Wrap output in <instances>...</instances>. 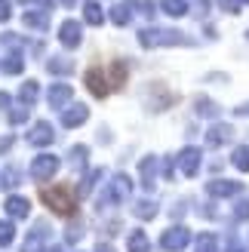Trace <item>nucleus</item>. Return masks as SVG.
<instances>
[{
	"instance_id": "obj_1",
	"label": "nucleus",
	"mask_w": 249,
	"mask_h": 252,
	"mask_svg": "<svg viewBox=\"0 0 249 252\" xmlns=\"http://www.w3.org/2000/svg\"><path fill=\"white\" fill-rule=\"evenodd\" d=\"M139 43L145 49H154V46H188L191 37H185L176 28H142L139 31Z\"/></svg>"
},
{
	"instance_id": "obj_29",
	"label": "nucleus",
	"mask_w": 249,
	"mask_h": 252,
	"mask_svg": "<svg viewBox=\"0 0 249 252\" xmlns=\"http://www.w3.org/2000/svg\"><path fill=\"white\" fill-rule=\"evenodd\" d=\"M86 157H90V148H86V145H74L71 151H68V163H71V166H86Z\"/></svg>"
},
{
	"instance_id": "obj_3",
	"label": "nucleus",
	"mask_w": 249,
	"mask_h": 252,
	"mask_svg": "<svg viewBox=\"0 0 249 252\" xmlns=\"http://www.w3.org/2000/svg\"><path fill=\"white\" fill-rule=\"evenodd\" d=\"M40 200L53 209V212H59V216H71L74 212V194L68 191L65 185H59V188H46V191L40 194Z\"/></svg>"
},
{
	"instance_id": "obj_37",
	"label": "nucleus",
	"mask_w": 249,
	"mask_h": 252,
	"mask_svg": "<svg viewBox=\"0 0 249 252\" xmlns=\"http://www.w3.org/2000/svg\"><path fill=\"white\" fill-rule=\"evenodd\" d=\"M12 9H9V0H0V22H9Z\"/></svg>"
},
{
	"instance_id": "obj_19",
	"label": "nucleus",
	"mask_w": 249,
	"mask_h": 252,
	"mask_svg": "<svg viewBox=\"0 0 249 252\" xmlns=\"http://www.w3.org/2000/svg\"><path fill=\"white\" fill-rule=\"evenodd\" d=\"M83 22L86 25H102L105 22V12L95 0H83Z\"/></svg>"
},
{
	"instance_id": "obj_12",
	"label": "nucleus",
	"mask_w": 249,
	"mask_h": 252,
	"mask_svg": "<svg viewBox=\"0 0 249 252\" xmlns=\"http://www.w3.org/2000/svg\"><path fill=\"white\" fill-rule=\"evenodd\" d=\"M231 135H234L231 123H213V126L206 129V145H209V148H221V145L231 142Z\"/></svg>"
},
{
	"instance_id": "obj_24",
	"label": "nucleus",
	"mask_w": 249,
	"mask_h": 252,
	"mask_svg": "<svg viewBox=\"0 0 249 252\" xmlns=\"http://www.w3.org/2000/svg\"><path fill=\"white\" fill-rule=\"evenodd\" d=\"M37 95H40V86H37L34 80H28V83H22V90H19V102H22L25 108H31V105L37 102Z\"/></svg>"
},
{
	"instance_id": "obj_16",
	"label": "nucleus",
	"mask_w": 249,
	"mask_h": 252,
	"mask_svg": "<svg viewBox=\"0 0 249 252\" xmlns=\"http://www.w3.org/2000/svg\"><path fill=\"white\" fill-rule=\"evenodd\" d=\"M86 86H90V93L93 95H108V86H105V71L102 68H90L86 71Z\"/></svg>"
},
{
	"instance_id": "obj_2",
	"label": "nucleus",
	"mask_w": 249,
	"mask_h": 252,
	"mask_svg": "<svg viewBox=\"0 0 249 252\" xmlns=\"http://www.w3.org/2000/svg\"><path fill=\"white\" fill-rule=\"evenodd\" d=\"M129 194H132L129 175L117 172L114 179L108 182V188L102 191V197H98V206H102V209H108V206H120V203H126V200H129Z\"/></svg>"
},
{
	"instance_id": "obj_8",
	"label": "nucleus",
	"mask_w": 249,
	"mask_h": 252,
	"mask_svg": "<svg viewBox=\"0 0 249 252\" xmlns=\"http://www.w3.org/2000/svg\"><path fill=\"white\" fill-rule=\"evenodd\" d=\"M240 182H231V179H213V182H206V194L209 197H216V200H221V197H237L240 194Z\"/></svg>"
},
{
	"instance_id": "obj_35",
	"label": "nucleus",
	"mask_w": 249,
	"mask_h": 252,
	"mask_svg": "<svg viewBox=\"0 0 249 252\" xmlns=\"http://www.w3.org/2000/svg\"><path fill=\"white\" fill-rule=\"evenodd\" d=\"M3 185H6V188H16V185H19V169H16V166H6V172H3Z\"/></svg>"
},
{
	"instance_id": "obj_28",
	"label": "nucleus",
	"mask_w": 249,
	"mask_h": 252,
	"mask_svg": "<svg viewBox=\"0 0 249 252\" xmlns=\"http://www.w3.org/2000/svg\"><path fill=\"white\" fill-rule=\"evenodd\" d=\"M194 252H218L216 234H200V237L194 240Z\"/></svg>"
},
{
	"instance_id": "obj_13",
	"label": "nucleus",
	"mask_w": 249,
	"mask_h": 252,
	"mask_svg": "<svg viewBox=\"0 0 249 252\" xmlns=\"http://www.w3.org/2000/svg\"><path fill=\"white\" fill-rule=\"evenodd\" d=\"M46 102H49V108H62V111H65V105L71 102V86L68 83H53L49 93H46Z\"/></svg>"
},
{
	"instance_id": "obj_32",
	"label": "nucleus",
	"mask_w": 249,
	"mask_h": 252,
	"mask_svg": "<svg viewBox=\"0 0 249 252\" xmlns=\"http://www.w3.org/2000/svg\"><path fill=\"white\" fill-rule=\"evenodd\" d=\"M80 237H83V221L74 219V221L68 224V231H65V240H68V243H77Z\"/></svg>"
},
{
	"instance_id": "obj_22",
	"label": "nucleus",
	"mask_w": 249,
	"mask_h": 252,
	"mask_svg": "<svg viewBox=\"0 0 249 252\" xmlns=\"http://www.w3.org/2000/svg\"><path fill=\"white\" fill-rule=\"evenodd\" d=\"M25 25L34 31H46V25H49V16L43 9H31V12H25Z\"/></svg>"
},
{
	"instance_id": "obj_46",
	"label": "nucleus",
	"mask_w": 249,
	"mask_h": 252,
	"mask_svg": "<svg viewBox=\"0 0 249 252\" xmlns=\"http://www.w3.org/2000/svg\"><path fill=\"white\" fill-rule=\"evenodd\" d=\"M46 252H65V249H62V246H49Z\"/></svg>"
},
{
	"instance_id": "obj_5",
	"label": "nucleus",
	"mask_w": 249,
	"mask_h": 252,
	"mask_svg": "<svg viewBox=\"0 0 249 252\" xmlns=\"http://www.w3.org/2000/svg\"><path fill=\"white\" fill-rule=\"evenodd\" d=\"M59 172V157L56 154H37L31 160V179L34 182H49Z\"/></svg>"
},
{
	"instance_id": "obj_27",
	"label": "nucleus",
	"mask_w": 249,
	"mask_h": 252,
	"mask_svg": "<svg viewBox=\"0 0 249 252\" xmlns=\"http://www.w3.org/2000/svg\"><path fill=\"white\" fill-rule=\"evenodd\" d=\"M108 16H111V22H114V25H129V19H132V9H129V3H114Z\"/></svg>"
},
{
	"instance_id": "obj_14",
	"label": "nucleus",
	"mask_w": 249,
	"mask_h": 252,
	"mask_svg": "<svg viewBox=\"0 0 249 252\" xmlns=\"http://www.w3.org/2000/svg\"><path fill=\"white\" fill-rule=\"evenodd\" d=\"M157 166H160L157 157H145V160L139 163V175H142V185L148 188V191L157 185Z\"/></svg>"
},
{
	"instance_id": "obj_23",
	"label": "nucleus",
	"mask_w": 249,
	"mask_h": 252,
	"mask_svg": "<svg viewBox=\"0 0 249 252\" xmlns=\"http://www.w3.org/2000/svg\"><path fill=\"white\" fill-rule=\"evenodd\" d=\"M46 71H49V74H62V77H68V74L74 71V62H71V59H65V56L49 59V62H46Z\"/></svg>"
},
{
	"instance_id": "obj_38",
	"label": "nucleus",
	"mask_w": 249,
	"mask_h": 252,
	"mask_svg": "<svg viewBox=\"0 0 249 252\" xmlns=\"http://www.w3.org/2000/svg\"><path fill=\"white\" fill-rule=\"evenodd\" d=\"M225 252H246V249H243V243L237 240V237H231V240H228V249H225Z\"/></svg>"
},
{
	"instance_id": "obj_18",
	"label": "nucleus",
	"mask_w": 249,
	"mask_h": 252,
	"mask_svg": "<svg viewBox=\"0 0 249 252\" xmlns=\"http://www.w3.org/2000/svg\"><path fill=\"white\" fill-rule=\"evenodd\" d=\"M132 216L142 219V221H151L157 216V203H154V200H135V203H132Z\"/></svg>"
},
{
	"instance_id": "obj_26",
	"label": "nucleus",
	"mask_w": 249,
	"mask_h": 252,
	"mask_svg": "<svg viewBox=\"0 0 249 252\" xmlns=\"http://www.w3.org/2000/svg\"><path fill=\"white\" fill-rule=\"evenodd\" d=\"M160 9L172 19H182L185 12H188V3H185V0H160Z\"/></svg>"
},
{
	"instance_id": "obj_10",
	"label": "nucleus",
	"mask_w": 249,
	"mask_h": 252,
	"mask_svg": "<svg viewBox=\"0 0 249 252\" xmlns=\"http://www.w3.org/2000/svg\"><path fill=\"white\" fill-rule=\"evenodd\" d=\"M28 142L37 145V148H43V145H53L56 142V132H53V123H46V120H37L31 126V132H28Z\"/></svg>"
},
{
	"instance_id": "obj_4",
	"label": "nucleus",
	"mask_w": 249,
	"mask_h": 252,
	"mask_svg": "<svg viewBox=\"0 0 249 252\" xmlns=\"http://www.w3.org/2000/svg\"><path fill=\"white\" fill-rule=\"evenodd\" d=\"M188 243H191V231L185 228V224H172V228H166L160 234V246L166 252H182Z\"/></svg>"
},
{
	"instance_id": "obj_48",
	"label": "nucleus",
	"mask_w": 249,
	"mask_h": 252,
	"mask_svg": "<svg viewBox=\"0 0 249 252\" xmlns=\"http://www.w3.org/2000/svg\"><path fill=\"white\" fill-rule=\"evenodd\" d=\"M246 40H249V31H246Z\"/></svg>"
},
{
	"instance_id": "obj_45",
	"label": "nucleus",
	"mask_w": 249,
	"mask_h": 252,
	"mask_svg": "<svg viewBox=\"0 0 249 252\" xmlns=\"http://www.w3.org/2000/svg\"><path fill=\"white\" fill-rule=\"evenodd\" d=\"M59 3H62V6H74V3H77V0H59Z\"/></svg>"
},
{
	"instance_id": "obj_20",
	"label": "nucleus",
	"mask_w": 249,
	"mask_h": 252,
	"mask_svg": "<svg viewBox=\"0 0 249 252\" xmlns=\"http://www.w3.org/2000/svg\"><path fill=\"white\" fill-rule=\"evenodd\" d=\"M102 175H105V169H90V172H86L83 175V179H80V185H77V191H80V197H90L93 194V188H95V182L98 179H102Z\"/></svg>"
},
{
	"instance_id": "obj_44",
	"label": "nucleus",
	"mask_w": 249,
	"mask_h": 252,
	"mask_svg": "<svg viewBox=\"0 0 249 252\" xmlns=\"http://www.w3.org/2000/svg\"><path fill=\"white\" fill-rule=\"evenodd\" d=\"M95 252H114V246H108V243H98V246H95Z\"/></svg>"
},
{
	"instance_id": "obj_15",
	"label": "nucleus",
	"mask_w": 249,
	"mask_h": 252,
	"mask_svg": "<svg viewBox=\"0 0 249 252\" xmlns=\"http://www.w3.org/2000/svg\"><path fill=\"white\" fill-rule=\"evenodd\" d=\"M6 216L9 219H25L31 212V203H28V197H19V194H12V197H6Z\"/></svg>"
},
{
	"instance_id": "obj_41",
	"label": "nucleus",
	"mask_w": 249,
	"mask_h": 252,
	"mask_svg": "<svg viewBox=\"0 0 249 252\" xmlns=\"http://www.w3.org/2000/svg\"><path fill=\"white\" fill-rule=\"evenodd\" d=\"M0 111H9V95L0 93Z\"/></svg>"
},
{
	"instance_id": "obj_34",
	"label": "nucleus",
	"mask_w": 249,
	"mask_h": 252,
	"mask_svg": "<svg viewBox=\"0 0 249 252\" xmlns=\"http://www.w3.org/2000/svg\"><path fill=\"white\" fill-rule=\"evenodd\" d=\"M9 123L12 126H19V123H25V120H28V108H16V111H9Z\"/></svg>"
},
{
	"instance_id": "obj_39",
	"label": "nucleus",
	"mask_w": 249,
	"mask_h": 252,
	"mask_svg": "<svg viewBox=\"0 0 249 252\" xmlns=\"http://www.w3.org/2000/svg\"><path fill=\"white\" fill-rule=\"evenodd\" d=\"M9 148H12V135H3V138H0V154H6Z\"/></svg>"
},
{
	"instance_id": "obj_21",
	"label": "nucleus",
	"mask_w": 249,
	"mask_h": 252,
	"mask_svg": "<svg viewBox=\"0 0 249 252\" xmlns=\"http://www.w3.org/2000/svg\"><path fill=\"white\" fill-rule=\"evenodd\" d=\"M126 249L129 252H151V240H148L145 231H132L129 240H126Z\"/></svg>"
},
{
	"instance_id": "obj_31",
	"label": "nucleus",
	"mask_w": 249,
	"mask_h": 252,
	"mask_svg": "<svg viewBox=\"0 0 249 252\" xmlns=\"http://www.w3.org/2000/svg\"><path fill=\"white\" fill-rule=\"evenodd\" d=\"M12 240H16V224L12 219H3L0 221V246H12Z\"/></svg>"
},
{
	"instance_id": "obj_11",
	"label": "nucleus",
	"mask_w": 249,
	"mask_h": 252,
	"mask_svg": "<svg viewBox=\"0 0 249 252\" xmlns=\"http://www.w3.org/2000/svg\"><path fill=\"white\" fill-rule=\"evenodd\" d=\"M86 120H90V108H86V105H68L65 111H62V126H65V129L83 126Z\"/></svg>"
},
{
	"instance_id": "obj_6",
	"label": "nucleus",
	"mask_w": 249,
	"mask_h": 252,
	"mask_svg": "<svg viewBox=\"0 0 249 252\" xmlns=\"http://www.w3.org/2000/svg\"><path fill=\"white\" fill-rule=\"evenodd\" d=\"M59 43L65 49H77L83 43V25L74 22V19H65L59 25Z\"/></svg>"
},
{
	"instance_id": "obj_42",
	"label": "nucleus",
	"mask_w": 249,
	"mask_h": 252,
	"mask_svg": "<svg viewBox=\"0 0 249 252\" xmlns=\"http://www.w3.org/2000/svg\"><path fill=\"white\" fill-rule=\"evenodd\" d=\"M163 175H166V179H172V160H163Z\"/></svg>"
},
{
	"instance_id": "obj_9",
	"label": "nucleus",
	"mask_w": 249,
	"mask_h": 252,
	"mask_svg": "<svg viewBox=\"0 0 249 252\" xmlns=\"http://www.w3.org/2000/svg\"><path fill=\"white\" fill-rule=\"evenodd\" d=\"M46 237H49V224L40 219V221H34V228L28 231V240H25V249L22 252H40L43 243H46Z\"/></svg>"
},
{
	"instance_id": "obj_17",
	"label": "nucleus",
	"mask_w": 249,
	"mask_h": 252,
	"mask_svg": "<svg viewBox=\"0 0 249 252\" xmlns=\"http://www.w3.org/2000/svg\"><path fill=\"white\" fill-rule=\"evenodd\" d=\"M194 111H197V117H218L221 114L218 102H213V98H206V95H197L194 98Z\"/></svg>"
},
{
	"instance_id": "obj_25",
	"label": "nucleus",
	"mask_w": 249,
	"mask_h": 252,
	"mask_svg": "<svg viewBox=\"0 0 249 252\" xmlns=\"http://www.w3.org/2000/svg\"><path fill=\"white\" fill-rule=\"evenodd\" d=\"M3 71L6 74H22L25 71V56L19 53V49H12V53L3 59Z\"/></svg>"
},
{
	"instance_id": "obj_33",
	"label": "nucleus",
	"mask_w": 249,
	"mask_h": 252,
	"mask_svg": "<svg viewBox=\"0 0 249 252\" xmlns=\"http://www.w3.org/2000/svg\"><path fill=\"white\" fill-rule=\"evenodd\" d=\"M234 219H237V221H249V197H243V200L234 203Z\"/></svg>"
},
{
	"instance_id": "obj_40",
	"label": "nucleus",
	"mask_w": 249,
	"mask_h": 252,
	"mask_svg": "<svg viewBox=\"0 0 249 252\" xmlns=\"http://www.w3.org/2000/svg\"><path fill=\"white\" fill-rule=\"evenodd\" d=\"M234 111H237V117H249V102L237 105V108H234Z\"/></svg>"
},
{
	"instance_id": "obj_36",
	"label": "nucleus",
	"mask_w": 249,
	"mask_h": 252,
	"mask_svg": "<svg viewBox=\"0 0 249 252\" xmlns=\"http://www.w3.org/2000/svg\"><path fill=\"white\" fill-rule=\"evenodd\" d=\"M225 12H240V0H216Z\"/></svg>"
},
{
	"instance_id": "obj_7",
	"label": "nucleus",
	"mask_w": 249,
	"mask_h": 252,
	"mask_svg": "<svg viewBox=\"0 0 249 252\" xmlns=\"http://www.w3.org/2000/svg\"><path fill=\"white\" fill-rule=\"evenodd\" d=\"M200 160H203V151H200V148H194V145L182 148V151H179V157H176L182 175H188V179H191V175H197V169H200Z\"/></svg>"
},
{
	"instance_id": "obj_47",
	"label": "nucleus",
	"mask_w": 249,
	"mask_h": 252,
	"mask_svg": "<svg viewBox=\"0 0 249 252\" xmlns=\"http://www.w3.org/2000/svg\"><path fill=\"white\" fill-rule=\"evenodd\" d=\"M19 3H34V0H19Z\"/></svg>"
},
{
	"instance_id": "obj_30",
	"label": "nucleus",
	"mask_w": 249,
	"mask_h": 252,
	"mask_svg": "<svg viewBox=\"0 0 249 252\" xmlns=\"http://www.w3.org/2000/svg\"><path fill=\"white\" fill-rule=\"evenodd\" d=\"M231 163L237 166L240 172H249V148L240 145V148H234V154H231Z\"/></svg>"
},
{
	"instance_id": "obj_43",
	"label": "nucleus",
	"mask_w": 249,
	"mask_h": 252,
	"mask_svg": "<svg viewBox=\"0 0 249 252\" xmlns=\"http://www.w3.org/2000/svg\"><path fill=\"white\" fill-rule=\"evenodd\" d=\"M98 142H111V132L108 129H98Z\"/></svg>"
}]
</instances>
